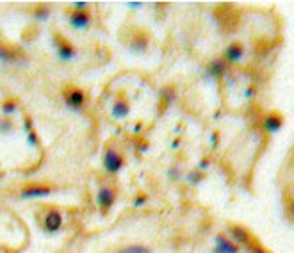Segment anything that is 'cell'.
I'll use <instances>...</instances> for the list:
<instances>
[{"mask_svg":"<svg viewBox=\"0 0 294 253\" xmlns=\"http://www.w3.org/2000/svg\"><path fill=\"white\" fill-rule=\"evenodd\" d=\"M264 126H266V128H268V130H270V132H276V130H280V126H282V118L276 116V114H271V116L266 118Z\"/></svg>","mask_w":294,"mask_h":253,"instance_id":"cell-7","label":"cell"},{"mask_svg":"<svg viewBox=\"0 0 294 253\" xmlns=\"http://www.w3.org/2000/svg\"><path fill=\"white\" fill-rule=\"evenodd\" d=\"M70 22H72L74 27H86V25L89 24V16L88 13H84V11H75V13H72V16H70Z\"/></svg>","mask_w":294,"mask_h":253,"instance_id":"cell-5","label":"cell"},{"mask_svg":"<svg viewBox=\"0 0 294 253\" xmlns=\"http://www.w3.org/2000/svg\"><path fill=\"white\" fill-rule=\"evenodd\" d=\"M122 253H148V250H147V248H143V246H132V248L123 250Z\"/></svg>","mask_w":294,"mask_h":253,"instance_id":"cell-15","label":"cell"},{"mask_svg":"<svg viewBox=\"0 0 294 253\" xmlns=\"http://www.w3.org/2000/svg\"><path fill=\"white\" fill-rule=\"evenodd\" d=\"M64 100H66V103H68L70 107L77 109L84 103V93L80 91V89L70 88V89H66V93H64Z\"/></svg>","mask_w":294,"mask_h":253,"instance_id":"cell-2","label":"cell"},{"mask_svg":"<svg viewBox=\"0 0 294 253\" xmlns=\"http://www.w3.org/2000/svg\"><path fill=\"white\" fill-rule=\"evenodd\" d=\"M132 49L134 50H137V52H143V50L147 49V39H139V41H134V45H132Z\"/></svg>","mask_w":294,"mask_h":253,"instance_id":"cell-14","label":"cell"},{"mask_svg":"<svg viewBox=\"0 0 294 253\" xmlns=\"http://www.w3.org/2000/svg\"><path fill=\"white\" fill-rule=\"evenodd\" d=\"M43 225L49 232H57V230L61 228V225H63V218H61V214H59L57 210L50 209L49 212H47V216H45Z\"/></svg>","mask_w":294,"mask_h":253,"instance_id":"cell-1","label":"cell"},{"mask_svg":"<svg viewBox=\"0 0 294 253\" xmlns=\"http://www.w3.org/2000/svg\"><path fill=\"white\" fill-rule=\"evenodd\" d=\"M127 112H128V107H127V103H125V102H118L116 105H114V109H113V114L116 118L127 116Z\"/></svg>","mask_w":294,"mask_h":253,"instance_id":"cell-12","label":"cell"},{"mask_svg":"<svg viewBox=\"0 0 294 253\" xmlns=\"http://www.w3.org/2000/svg\"><path fill=\"white\" fill-rule=\"evenodd\" d=\"M232 234L235 235V239H239V241H243V243H246V241H248V235H246L241 228H235V227H234V228H232Z\"/></svg>","mask_w":294,"mask_h":253,"instance_id":"cell-13","label":"cell"},{"mask_svg":"<svg viewBox=\"0 0 294 253\" xmlns=\"http://www.w3.org/2000/svg\"><path fill=\"white\" fill-rule=\"evenodd\" d=\"M241 55H243L241 45H232V47L226 49V57L230 59V61H237V59H241Z\"/></svg>","mask_w":294,"mask_h":253,"instance_id":"cell-10","label":"cell"},{"mask_svg":"<svg viewBox=\"0 0 294 253\" xmlns=\"http://www.w3.org/2000/svg\"><path fill=\"white\" fill-rule=\"evenodd\" d=\"M50 193V187H43V185H30V187H25L22 191V195L24 196H47Z\"/></svg>","mask_w":294,"mask_h":253,"instance_id":"cell-6","label":"cell"},{"mask_svg":"<svg viewBox=\"0 0 294 253\" xmlns=\"http://www.w3.org/2000/svg\"><path fill=\"white\" fill-rule=\"evenodd\" d=\"M97 200L102 209H109L114 202V193L111 189H107V187H103V189H100V193H98Z\"/></svg>","mask_w":294,"mask_h":253,"instance_id":"cell-4","label":"cell"},{"mask_svg":"<svg viewBox=\"0 0 294 253\" xmlns=\"http://www.w3.org/2000/svg\"><path fill=\"white\" fill-rule=\"evenodd\" d=\"M223 72H225V63H223V61H214V63H212V66L209 68V73H211V75H214V77H220V75H223Z\"/></svg>","mask_w":294,"mask_h":253,"instance_id":"cell-11","label":"cell"},{"mask_svg":"<svg viewBox=\"0 0 294 253\" xmlns=\"http://www.w3.org/2000/svg\"><path fill=\"white\" fill-rule=\"evenodd\" d=\"M57 43H59V52H61V57L70 59L72 55H74V49L70 47V43H66V41H63V39H57Z\"/></svg>","mask_w":294,"mask_h":253,"instance_id":"cell-9","label":"cell"},{"mask_svg":"<svg viewBox=\"0 0 294 253\" xmlns=\"http://www.w3.org/2000/svg\"><path fill=\"white\" fill-rule=\"evenodd\" d=\"M105 170L107 171H111V173H116L120 168H122V164H123V159L120 155H118L116 152H113V150H109L107 153H105Z\"/></svg>","mask_w":294,"mask_h":253,"instance_id":"cell-3","label":"cell"},{"mask_svg":"<svg viewBox=\"0 0 294 253\" xmlns=\"http://www.w3.org/2000/svg\"><path fill=\"white\" fill-rule=\"evenodd\" d=\"M145 202H147V200H145V198H137L136 202H134V203H136V205H143V203H145Z\"/></svg>","mask_w":294,"mask_h":253,"instance_id":"cell-16","label":"cell"},{"mask_svg":"<svg viewBox=\"0 0 294 253\" xmlns=\"http://www.w3.org/2000/svg\"><path fill=\"white\" fill-rule=\"evenodd\" d=\"M214 253H237V248L228 243L226 239L218 237V248L214 250Z\"/></svg>","mask_w":294,"mask_h":253,"instance_id":"cell-8","label":"cell"}]
</instances>
